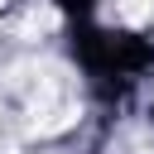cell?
Returning a JSON list of instances; mask_svg holds the SVG:
<instances>
[{
    "instance_id": "6da1fadb",
    "label": "cell",
    "mask_w": 154,
    "mask_h": 154,
    "mask_svg": "<svg viewBox=\"0 0 154 154\" xmlns=\"http://www.w3.org/2000/svg\"><path fill=\"white\" fill-rule=\"evenodd\" d=\"M77 48H82V63L96 77H120V82H130L154 58V48L144 38H135V34H96V29H82V43Z\"/></svg>"
},
{
    "instance_id": "7a4b0ae2",
    "label": "cell",
    "mask_w": 154,
    "mask_h": 154,
    "mask_svg": "<svg viewBox=\"0 0 154 154\" xmlns=\"http://www.w3.org/2000/svg\"><path fill=\"white\" fill-rule=\"evenodd\" d=\"M58 5H63V10H67V14H77V19H82V24H87V19H91V0H58Z\"/></svg>"
}]
</instances>
